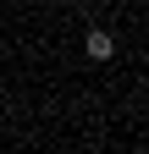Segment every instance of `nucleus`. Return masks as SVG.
Listing matches in <instances>:
<instances>
[{"mask_svg":"<svg viewBox=\"0 0 149 154\" xmlns=\"http://www.w3.org/2000/svg\"><path fill=\"white\" fill-rule=\"evenodd\" d=\"M83 50H88V61H110V55H116V33L110 28H88V38H83Z\"/></svg>","mask_w":149,"mask_h":154,"instance_id":"1","label":"nucleus"}]
</instances>
